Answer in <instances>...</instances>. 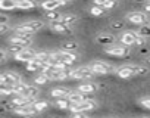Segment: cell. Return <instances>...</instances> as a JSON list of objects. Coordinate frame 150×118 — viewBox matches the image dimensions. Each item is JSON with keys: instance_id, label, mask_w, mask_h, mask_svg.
Segmentation results:
<instances>
[{"instance_id": "13", "label": "cell", "mask_w": 150, "mask_h": 118, "mask_svg": "<svg viewBox=\"0 0 150 118\" xmlns=\"http://www.w3.org/2000/svg\"><path fill=\"white\" fill-rule=\"evenodd\" d=\"M53 55L57 58V59H60V61H63V62H66V64H69V65H72L75 61L78 59V55L75 53V52H66V50H57V52H53Z\"/></svg>"}, {"instance_id": "38", "label": "cell", "mask_w": 150, "mask_h": 118, "mask_svg": "<svg viewBox=\"0 0 150 118\" xmlns=\"http://www.w3.org/2000/svg\"><path fill=\"white\" fill-rule=\"evenodd\" d=\"M106 11L108 9H112V8H115V0H106V3H105V6H103Z\"/></svg>"}, {"instance_id": "6", "label": "cell", "mask_w": 150, "mask_h": 118, "mask_svg": "<svg viewBox=\"0 0 150 118\" xmlns=\"http://www.w3.org/2000/svg\"><path fill=\"white\" fill-rule=\"evenodd\" d=\"M18 83H22V78L19 74L16 73H12V71H5L2 75H0V84L2 86H8V87H12Z\"/></svg>"}, {"instance_id": "45", "label": "cell", "mask_w": 150, "mask_h": 118, "mask_svg": "<svg viewBox=\"0 0 150 118\" xmlns=\"http://www.w3.org/2000/svg\"><path fill=\"white\" fill-rule=\"evenodd\" d=\"M144 64H146V65H150V56L144 58Z\"/></svg>"}, {"instance_id": "47", "label": "cell", "mask_w": 150, "mask_h": 118, "mask_svg": "<svg viewBox=\"0 0 150 118\" xmlns=\"http://www.w3.org/2000/svg\"><path fill=\"white\" fill-rule=\"evenodd\" d=\"M60 2H62L63 5H66V3H69V2H72V0H60Z\"/></svg>"}, {"instance_id": "46", "label": "cell", "mask_w": 150, "mask_h": 118, "mask_svg": "<svg viewBox=\"0 0 150 118\" xmlns=\"http://www.w3.org/2000/svg\"><path fill=\"white\" fill-rule=\"evenodd\" d=\"M135 2H138V3H147V2H150V0H135Z\"/></svg>"}, {"instance_id": "43", "label": "cell", "mask_w": 150, "mask_h": 118, "mask_svg": "<svg viewBox=\"0 0 150 118\" xmlns=\"http://www.w3.org/2000/svg\"><path fill=\"white\" fill-rule=\"evenodd\" d=\"M144 11H146V12H150V2L144 5Z\"/></svg>"}, {"instance_id": "12", "label": "cell", "mask_w": 150, "mask_h": 118, "mask_svg": "<svg viewBox=\"0 0 150 118\" xmlns=\"http://www.w3.org/2000/svg\"><path fill=\"white\" fill-rule=\"evenodd\" d=\"M44 74L49 75L50 80H56V81H62V80H66L69 78V71H63V70H59V68H49L46 71H43Z\"/></svg>"}, {"instance_id": "7", "label": "cell", "mask_w": 150, "mask_h": 118, "mask_svg": "<svg viewBox=\"0 0 150 118\" xmlns=\"http://www.w3.org/2000/svg\"><path fill=\"white\" fill-rule=\"evenodd\" d=\"M96 108H97V102L91 100V99H87L81 103H72L69 109L72 112H87V111H93Z\"/></svg>"}, {"instance_id": "37", "label": "cell", "mask_w": 150, "mask_h": 118, "mask_svg": "<svg viewBox=\"0 0 150 118\" xmlns=\"http://www.w3.org/2000/svg\"><path fill=\"white\" fill-rule=\"evenodd\" d=\"M8 31H11V27L8 25V24H0V34H6Z\"/></svg>"}, {"instance_id": "31", "label": "cell", "mask_w": 150, "mask_h": 118, "mask_svg": "<svg viewBox=\"0 0 150 118\" xmlns=\"http://www.w3.org/2000/svg\"><path fill=\"white\" fill-rule=\"evenodd\" d=\"M62 50H66V52H77L78 49V43L77 41H66L60 46Z\"/></svg>"}, {"instance_id": "22", "label": "cell", "mask_w": 150, "mask_h": 118, "mask_svg": "<svg viewBox=\"0 0 150 118\" xmlns=\"http://www.w3.org/2000/svg\"><path fill=\"white\" fill-rule=\"evenodd\" d=\"M77 90H80V92H83V93H86V95H90V93H94V92L97 90V86H96L94 83H83V84L78 86Z\"/></svg>"}, {"instance_id": "19", "label": "cell", "mask_w": 150, "mask_h": 118, "mask_svg": "<svg viewBox=\"0 0 150 118\" xmlns=\"http://www.w3.org/2000/svg\"><path fill=\"white\" fill-rule=\"evenodd\" d=\"M96 40H97V43H100V44H103V46H110V44L115 43V37H113L112 34H105V33L97 34Z\"/></svg>"}, {"instance_id": "32", "label": "cell", "mask_w": 150, "mask_h": 118, "mask_svg": "<svg viewBox=\"0 0 150 118\" xmlns=\"http://www.w3.org/2000/svg\"><path fill=\"white\" fill-rule=\"evenodd\" d=\"M90 14L93 16H103L106 14V9L103 6H97V5H93L91 9H90Z\"/></svg>"}, {"instance_id": "14", "label": "cell", "mask_w": 150, "mask_h": 118, "mask_svg": "<svg viewBox=\"0 0 150 118\" xmlns=\"http://www.w3.org/2000/svg\"><path fill=\"white\" fill-rule=\"evenodd\" d=\"M137 36H138L137 31H124L119 36V41L125 46H134L137 43Z\"/></svg>"}, {"instance_id": "11", "label": "cell", "mask_w": 150, "mask_h": 118, "mask_svg": "<svg viewBox=\"0 0 150 118\" xmlns=\"http://www.w3.org/2000/svg\"><path fill=\"white\" fill-rule=\"evenodd\" d=\"M35 56H37V52H35L34 49H31V47H25V49H22L19 53L15 55V59H16V61H19V62H25V64H28L30 61L35 59Z\"/></svg>"}, {"instance_id": "1", "label": "cell", "mask_w": 150, "mask_h": 118, "mask_svg": "<svg viewBox=\"0 0 150 118\" xmlns=\"http://www.w3.org/2000/svg\"><path fill=\"white\" fill-rule=\"evenodd\" d=\"M116 74L121 77V78H131V77H135V75H147L149 74V70L146 67H141V65H122L116 70Z\"/></svg>"}, {"instance_id": "48", "label": "cell", "mask_w": 150, "mask_h": 118, "mask_svg": "<svg viewBox=\"0 0 150 118\" xmlns=\"http://www.w3.org/2000/svg\"><path fill=\"white\" fill-rule=\"evenodd\" d=\"M15 2H21V0H15Z\"/></svg>"}, {"instance_id": "26", "label": "cell", "mask_w": 150, "mask_h": 118, "mask_svg": "<svg viewBox=\"0 0 150 118\" xmlns=\"http://www.w3.org/2000/svg\"><path fill=\"white\" fill-rule=\"evenodd\" d=\"M54 105H56V108H59V109H69L72 103H71V100H69L68 97H59V99L54 100Z\"/></svg>"}, {"instance_id": "15", "label": "cell", "mask_w": 150, "mask_h": 118, "mask_svg": "<svg viewBox=\"0 0 150 118\" xmlns=\"http://www.w3.org/2000/svg\"><path fill=\"white\" fill-rule=\"evenodd\" d=\"M31 105H33V103H31ZM31 105H28V106H15L12 111H13L16 115H21V117H24V118H31V117H34V115L37 114V111H35Z\"/></svg>"}, {"instance_id": "16", "label": "cell", "mask_w": 150, "mask_h": 118, "mask_svg": "<svg viewBox=\"0 0 150 118\" xmlns=\"http://www.w3.org/2000/svg\"><path fill=\"white\" fill-rule=\"evenodd\" d=\"M33 102H34V99H30L24 95H15L11 100V105H12V109H13L15 106H28Z\"/></svg>"}, {"instance_id": "36", "label": "cell", "mask_w": 150, "mask_h": 118, "mask_svg": "<svg viewBox=\"0 0 150 118\" xmlns=\"http://www.w3.org/2000/svg\"><path fill=\"white\" fill-rule=\"evenodd\" d=\"M138 103H140L143 108H146V109H150V96H146V97H141V99H138Z\"/></svg>"}, {"instance_id": "29", "label": "cell", "mask_w": 150, "mask_h": 118, "mask_svg": "<svg viewBox=\"0 0 150 118\" xmlns=\"http://www.w3.org/2000/svg\"><path fill=\"white\" fill-rule=\"evenodd\" d=\"M49 81H50V78H49V75H47V74H44V73H38V74L34 77V83H35V84H38V86L47 84Z\"/></svg>"}, {"instance_id": "20", "label": "cell", "mask_w": 150, "mask_h": 118, "mask_svg": "<svg viewBox=\"0 0 150 118\" xmlns=\"http://www.w3.org/2000/svg\"><path fill=\"white\" fill-rule=\"evenodd\" d=\"M71 92L72 90H69L68 87H56V89H53L50 92V95H52V97L59 99V97H68L71 95Z\"/></svg>"}, {"instance_id": "5", "label": "cell", "mask_w": 150, "mask_h": 118, "mask_svg": "<svg viewBox=\"0 0 150 118\" xmlns=\"http://www.w3.org/2000/svg\"><path fill=\"white\" fill-rule=\"evenodd\" d=\"M34 38H33V34H19L16 33L15 36H12L9 38V43L12 46H19V47H30L33 44Z\"/></svg>"}, {"instance_id": "9", "label": "cell", "mask_w": 150, "mask_h": 118, "mask_svg": "<svg viewBox=\"0 0 150 118\" xmlns=\"http://www.w3.org/2000/svg\"><path fill=\"white\" fill-rule=\"evenodd\" d=\"M90 67L96 73V75H108V74H110L113 71V68L109 64L103 62V61H94V62L90 64Z\"/></svg>"}, {"instance_id": "41", "label": "cell", "mask_w": 150, "mask_h": 118, "mask_svg": "<svg viewBox=\"0 0 150 118\" xmlns=\"http://www.w3.org/2000/svg\"><path fill=\"white\" fill-rule=\"evenodd\" d=\"M8 21H9V18H8L5 14L0 15V24H8Z\"/></svg>"}, {"instance_id": "40", "label": "cell", "mask_w": 150, "mask_h": 118, "mask_svg": "<svg viewBox=\"0 0 150 118\" xmlns=\"http://www.w3.org/2000/svg\"><path fill=\"white\" fill-rule=\"evenodd\" d=\"M0 53H2V64H5L8 61V52H6V49H2Z\"/></svg>"}, {"instance_id": "3", "label": "cell", "mask_w": 150, "mask_h": 118, "mask_svg": "<svg viewBox=\"0 0 150 118\" xmlns=\"http://www.w3.org/2000/svg\"><path fill=\"white\" fill-rule=\"evenodd\" d=\"M94 75H96V73L91 70L90 65L78 67V68L69 71V78H74V80H91Z\"/></svg>"}, {"instance_id": "18", "label": "cell", "mask_w": 150, "mask_h": 118, "mask_svg": "<svg viewBox=\"0 0 150 118\" xmlns=\"http://www.w3.org/2000/svg\"><path fill=\"white\" fill-rule=\"evenodd\" d=\"M68 99L71 100V103H81V102L87 100L88 97H87V95H86V93H83V92L77 90V92H71V95L68 96Z\"/></svg>"}, {"instance_id": "28", "label": "cell", "mask_w": 150, "mask_h": 118, "mask_svg": "<svg viewBox=\"0 0 150 118\" xmlns=\"http://www.w3.org/2000/svg\"><path fill=\"white\" fill-rule=\"evenodd\" d=\"M35 111H37V114L38 112H43V111H46L47 108H49V102H46V100H34L33 102V105H31Z\"/></svg>"}, {"instance_id": "10", "label": "cell", "mask_w": 150, "mask_h": 118, "mask_svg": "<svg viewBox=\"0 0 150 118\" xmlns=\"http://www.w3.org/2000/svg\"><path fill=\"white\" fill-rule=\"evenodd\" d=\"M49 28L56 33V34H62V36H68L72 33V27H69L68 24H65L63 21H54L49 24Z\"/></svg>"}, {"instance_id": "35", "label": "cell", "mask_w": 150, "mask_h": 118, "mask_svg": "<svg viewBox=\"0 0 150 118\" xmlns=\"http://www.w3.org/2000/svg\"><path fill=\"white\" fill-rule=\"evenodd\" d=\"M137 33H138V34H141V36H144V37H150V24L143 25V27H141Z\"/></svg>"}, {"instance_id": "21", "label": "cell", "mask_w": 150, "mask_h": 118, "mask_svg": "<svg viewBox=\"0 0 150 118\" xmlns=\"http://www.w3.org/2000/svg\"><path fill=\"white\" fill-rule=\"evenodd\" d=\"M43 67H44V62H41L40 59H37V58L27 64V70L28 71H38V73H41Z\"/></svg>"}, {"instance_id": "23", "label": "cell", "mask_w": 150, "mask_h": 118, "mask_svg": "<svg viewBox=\"0 0 150 118\" xmlns=\"http://www.w3.org/2000/svg\"><path fill=\"white\" fill-rule=\"evenodd\" d=\"M40 95V89L37 87V86H27V89H25V92H24V96H27V97H30V99H37V96Z\"/></svg>"}, {"instance_id": "33", "label": "cell", "mask_w": 150, "mask_h": 118, "mask_svg": "<svg viewBox=\"0 0 150 118\" xmlns=\"http://www.w3.org/2000/svg\"><path fill=\"white\" fill-rule=\"evenodd\" d=\"M27 86H28V84H25V83H18V84H15V86H12V90H13V95H24V92H25V89H27Z\"/></svg>"}, {"instance_id": "25", "label": "cell", "mask_w": 150, "mask_h": 118, "mask_svg": "<svg viewBox=\"0 0 150 118\" xmlns=\"http://www.w3.org/2000/svg\"><path fill=\"white\" fill-rule=\"evenodd\" d=\"M62 14L60 12H56V11H49L44 14V18L49 21V22H54V21H62Z\"/></svg>"}, {"instance_id": "27", "label": "cell", "mask_w": 150, "mask_h": 118, "mask_svg": "<svg viewBox=\"0 0 150 118\" xmlns=\"http://www.w3.org/2000/svg\"><path fill=\"white\" fill-rule=\"evenodd\" d=\"M35 6H37L35 0H21V2H18V9H22V11H28Z\"/></svg>"}, {"instance_id": "8", "label": "cell", "mask_w": 150, "mask_h": 118, "mask_svg": "<svg viewBox=\"0 0 150 118\" xmlns=\"http://www.w3.org/2000/svg\"><path fill=\"white\" fill-rule=\"evenodd\" d=\"M127 21H129L131 24H135V25H147L149 24V16L144 14V12H131L125 16Z\"/></svg>"}, {"instance_id": "39", "label": "cell", "mask_w": 150, "mask_h": 118, "mask_svg": "<svg viewBox=\"0 0 150 118\" xmlns=\"http://www.w3.org/2000/svg\"><path fill=\"white\" fill-rule=\"evenodd\" d=\"M72 118H90L88 115H86L84 112H74Z\"/></svg>"}, {"instance_id": "30", "label": "cell", "mask_w": 150, "mask_h": 118, "mask_svg": "<svg viewBox=\"0 0 150 118\" xmlns=\"http://www.w3.org/2000/svg\"><path fill=\"white\" fill-rule=\"evenodd\" d=\"M62 21L65 24H68L69 27H72V25H75V24L78 22V16L74 15V14H68V15H63L62 16Z\"/></svg>"}, {"instance_id": "44", "label": "cell", "mask_w": 150, "mask_h": 118, "mask_svg": "<svg viewBox=\"0 0 150 118\" xmlns=\"http://www.w3.org/2000/svg\"><path fill=\"white\" fill-rule=\"evenodd\" d=\"M112 27H113V28H121V27H122V24H121V22H115Z\"/></svg>"}, {"instance_id": "42", "label": "cell", "mask_w": 150, "mask_h": 118, "mask_svg": "<svg viewBox=\"0 0 150 118\" xmlns=\"http://www.w3.org/2000/svg\"><path fill=\"white\" fill-rule=\"evenodd\" d=\"M93 2H94V5H97V6H105L106 0H93Z\"/></svg>"}, {"instance_id": "4", "label": "cell", "mask_w": 150, "mask_h": 118, "mask_svg": "<svg viewBox=\"0 0 150 118\" xmlns=\"http://www.w3.org/2000/svg\"><path fill=\"white\" fill-rule=\"evenodd\" d=\"M103 52L106 55H110V56H118V58H124V56H128L129 55V46H125V44H110V46H105Z\"/></svg>"}, {"instance_id": "34", "label": "cell", "mask_w": 150, "mask_h": 118, "mask_svg": "<svg viewBox=\"0 0 150 118\" xmlns=\"http://www.w3.org/2000/svg\"><path fill=\"white\" fill-rule=\"evenodd\" d=\"M37 59H40L41 62H49L50 61V58H52V53L49 52H37Z\"/></svg>"}, {"instance_id": "24", "label": "cell", "mask_w": 150, "mask_h": 118, "mask_svg": "<svg viewBox=\"0 0 150 118\" xmlns=\"http://www.w3.org/2000/svg\"><path fill=\"white\" fill-rule=\"evenodd\" d=\"M0 9L2 11L18 9V2H15V0H0Z\"/></svg>"}, {"instance_id": "17", "label": "cell", "mask_w": 150, "mask_h": 118, "mask_svg": "<svg viewBox=\"0 0 150 118\" xmlns=\"http://www.w3.org/2000/svg\"><path fill=\"white\" fill-rule=\"evenodd\" d=\"M63 3L60 2V0H44V2L41 3V8L49 12V11H57L59 6H62Z\"/></svg>"}, {"instance_id": "2", "label": "cell", "mask_w": 150, "mask_h": 118, "mask_svg": "<svg viewBox=\"0 0 150 118\" xmlns=\"http://www.w3.org/2000/svg\"><path fill=\"white\" fill-rule=\"evenodd\" d=\"M44 25L46 24L43 21H40V19H37V21H28V22H22V24L16 25L13 28V31L15 33H19V34H34V33L43 30Z\"/></svg>"}]
</instances>
